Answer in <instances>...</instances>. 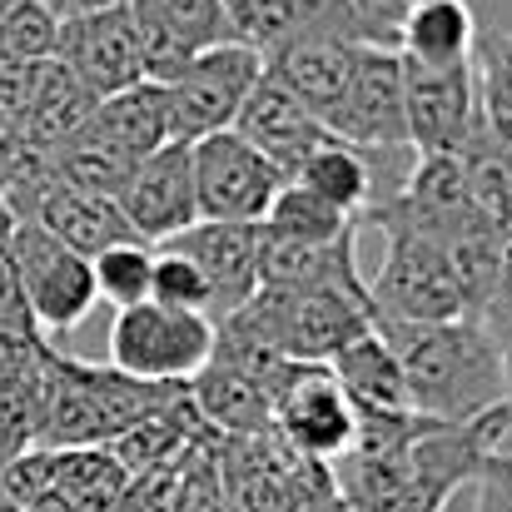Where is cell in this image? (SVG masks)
Instances as JSON below:
<instances>
[{
    "instance_id": "cell-1",
    "label": "cell",
    "mask_w": 512,
    "mask_h": 512,
    "mask_svg": "<svg viewBox=\"0 0 512 512\" xmlns=\"http://www.w3.org/2000/svg\"><path fill=\"white\" fill-rule=\"evenodd\" d=\"M403 368V388L428 423H473L508 403L503 348L478 319L448 324H373Z\"/></svg>"
},
{
    "instance_id": "cell-2",
    "label": "cell",
    "mask_w": 512,
    "mask_h": 512,
    "mask_svg": "<svg viewBox=\"0 0 512 512\" xmlns=\"http://www.w3.org/2000/svg\"><path fill=\"white\" fill-rule=\"evenodd\" d=\"M363 224L383 229L388 249H383V269L378 279L368 284V299H373V324H448V319H473L468 314V299L443 259V249L418 234L413 224H403L398 214L378 209L368 214ZM358 224V229H363Z\"/></svg>"
},
{
    "instance_id": "cell-3",
    "label": "cell",
    "mask_w": 512,
    "mask_h": 512,
    "mask_svg": "<svg viewBox=\"0 0 512 512\" xmlns=\"http://www.w3.org/2000/svg\"><path fill=\"white\" fill-rule=\"evenodd\" d=\"M234 319H244L279 358L329 363L343 343L373 329V299L343 289H259Z\"/></svg>"
},
{
    "instance_id": "cell-4",
    "label": "cell",
    "mask_w": 512,
    "mask_h": 512,
    "mask_svg": "<svg viewBox=\"0 0 512 512\" xmlns=\"http://www.w3.org/2000/svg\"><path fill=\"white\" fill-rule=\"evenodd\" d=\"M214 358V319L165 309L155 299L135 309H115L110 324V368L140 383L184 388Z\"/></svg>"
},
{
    "instance_id": "cell-5",
    "label": "cell",
    "mask_w": 512,
    "mask_h": 512,
    "mask_svg": "<svg viewBox=\"0 0 512 512\" xmlns=\"http://www.w3.org/2000/svg\"><path fill=\"white\" fill-rule=\"evenodd\" d=\"M5 254H10V264H15L30 329H35L40 339L75 329V324L95 309L90 259H80L75 249H65V244H60L55 234H45L35 219H10Z\"/></svg>"
},
{
    "instance_id": "cell-6",
    "label": "cell",
    "mask_w": 512,
    "mask_h": 512,
    "mask_svg": "<svg viewBox=\"0 0 512 512\" xmlns=\"http://www.w3.org/2000/svg\"><path fill=\"white\" fill-rule=\"evenodd\" d=\"M269 433L309 463H339L358 418L329 363H284L269 383Z\"/></svg>"
},
{
    "instance_id": "cell-7",
    "label": "cell",
    "mask_w": 512,
    "mask_h": 512,
    "mask_svg": "<svg viewBox=\"0 0 512 512\" xmlns=\"http://www.w3.org/2000/svg\"><path fill=\"white\" fill-rule=\"evenodd\" d=\"M358 30L343 10V0H329L324 15L294 35L279 55L264 60V70L334 135L339 125V110H343V95H348V80H353V60H358Z\"/></svg>"
},
{
    "instance_id": "cell-8",
    "label": "cell",
    "mask_w": 512,
    "mask_h": 512,
    "mask_svg": "<svg viewBox=\"0 0 512 512\" xmlns=\"http://www.w3.org/2000/svg\"><path fill=\"white\" fill-rule=\"evenodd\" d=\"M264 60L244 45H209L199 50L165 90V115H170V140L174 145H194L204 135H219L234 125L239 105L249 100V90L259 85Z\"/></svg>"
},
{
    "instance_id": "cell-9",
    "label": "cell",
    "mask_w": 512,
    "mask_h": 512,
    "mask_svg": "<svg viewBox=\"0 0 512 512\" xmlns=\"http://www.w3.org/2000/svg\"><path fill=\"white\" fill-rule=\"evenodd\" d=\"M189 160H194V204L199 219L209 224H259L274 194L284 189V174L234 130L194 140Z\"/></svg>"
},
{
    "instance_id": "cell-10",
    "label": "cell",
    "mask_w": 512,
    "mask_h": 512,
    "mask_svg": "<svg viewBox=\"0 0 512 512\" xmlns=\"http://www.w3.org/2000/svg\"><path fill=\"white\" fill-rule=\"evenodd\" d=\"M55 60H60L65 70H75L80 85H85L95 100L140 85V80H145V65H140V35H135L130 5L120 0V5H110V10H100V15L60 20Z\"/></svg>"
},
{
    "instance_id": "cell-11",
    "label": "cell",
    "mask_w": 512,
    "mask_h": 512,
    "mask_svg": "<svg viewBox=\"0 0 512 512\" xmlns=\"http://www.w3.org/2000/svg\"><path fill=\"white\" fill-rule=\"evenodd\" d=\"M473 120H478L473 65L423 70L403 60V125H408L413 155H458Z\"/></svg>"
},
{
    "instance_id": "cell-12",
    "label": "cell",
    "mask_w": 512,
    "mask_h": 512,
    "mask_svg": "<svg viewBox=\"0 0 512 512\" xmlns=\"http://www.w3.org/2000/svg\"><path fill=\"white\" fill-rule=\"evenodd\" d=\"M120 214L130 224L135 239L145 244H165L174 234H184L189 224H199V204H194V160L189 145H160L155 155H145L130 184L120 189Z\"/></svg>"
},
{
    "instance_id": "cell-13",
    "label": "cell",
    "mask_w": 512,
    "mask_h": 512,
    "mask_svg": "<svg viewBox=\"0 0 512 512\" xmlns=\"http://www.w3.org/2000/svg\"><path fill=\"white\" fill-rule=\"evenodd\" d=\"M334 140H348L358 150H403L408 145V125H403V60H398V50L358 45Z\"/></svg>"
},
{
    "instance_id": "cell-14",
    "label": "cell",
    "mask_w": 512,
    "mask_h": 512,
    "mask_svg": "<svg viewBox=\"0 0 512 512\" xmlns=\"http://www.w3.org/2000/svg\"><path fill=\"white\" fill-rule=\"evenodd\" d=\"M155 249H179L209 284V319H229L259 294V224H189Z\"/></svg>"
},
{
    "instance_id": "cell-15",
    "label": "cell",
    "mask_w": 512,
    "mask_h": 512,
    "mask_svg": "<svg viewBox=\"0 0 512 512\" xmlns=\"http://www.w3.org/2000/svg\"><path fill=\"white\" fill-rule=\"evenodd\" d=\"M229 130H234L244 145H254L284 179H294V170L329 140V130H324L269 70L259 75V85L249 90V100L239 105V115H234Z\"/></svg>"
},
{
    "instance_id": "cell-16",
    "label": "cell",
    "mask_w": 512,
    "mask_h": 512,
    "mask_svg": "<svg viewBox=\"0 0 512 512\" xmlns=\"http://www.w3.org/2000/svg\"><path fill=\"white\" fill-rule=\"evenodd\" d=\"M329 373L339 378L343 398L353 403L358 428H383V423H408L418 418L403 388V368L393 358V348L383 343L378 329L358 334L353 343H343L339 353L329 358Z\"/></svg>"
},
{
    "instance_id": "cell-17",
    "label": "cell",
    "mask_w": 512,
    "mask_h": 512,
    "mask_svg": "<svg viewBox=\"0 0 512 512\" xmlns=\"http://www.w3.org/2000/svg\"><path fill=\"white\" fill-rule=\"evenodd\" d=\"M199 423L219 438H259L269 433V388L254 373H239L219 358H209L189 383H184Z\"/></svg>"
},
{
    "instance_id": "cell-18",
    "label": "cell",
    "mask_w": 512,
    "mask_h": 512,
    "mask_svg": "<svg viewBox=\"0 0 512 512\" xmlns=\"http://www.w3.org/2000/svg\"><path fill=\"white\" fill-rule=\"evenodd\" d=\"M95 95L80 85V75L75 70H65L60 60H45V65H35V85H30V110H25V125H20V135L30 140V145H40V150H60V145H70L85 125H90V115H95Z\"/></svg>"
},
{
    "instance_id": "cell-19",
    "label": "cell",
    "mask_w": 512,
    "mask_h": 512,
    "mask_svg": "<svg viewBox=\"0 0 512 512\" xmlns=\"http://www.w3.org/2000/svg\"><path fill=\"white\" fill-rule=\"evenodd\" d=\"M473 50H478V25H473V10L463 0L413 5L403 20V35H398V55L408 65H423V70L473 65Z\"/></svg>"
},
{
    "instance_id": "cell-20",
    "label": "cell",
    "mask_w": 512,
    "mask_h": 512,
    "mask_svg": "<svg viewBox=\"0 0 512 512\" xmlns=\"http://www.w3.org/2000/svg\"><path fill=\"white\" fill-rule=\"evenodd\" d=\"M35 224H40L45 234H55L65 249H75L80 259H95L100 249H110V244H120V239H135L115 199L80 194V189H70V184H60V179H55V189L40 199Z\"/></svg>"
},
{
    "instance_id": "cell-21",
    "label": "cell",
    "mask_w": 512,
    "mask_h": 512,
    "mask_svg": "<svg viewBox=\"0 0 512 512\" xmlns=\"http://www.w3.org/2000/svg\"><path fill=\"white\" fill-rule=\"evenodd\" d=\"M90 135H100L105 145H115L130 160L155 155L160 145H170V115H165V90L155 80H140L120 95H105L85 125Z\"/></svg>"
},
{
    "instance_id": "cell-22",
    "label": "cell",
    "mask_w": 512,
    "mask_h": 512,
    "mask_svg": "<svg viewBox=\"0 0 512 512\" xmlns=\"http://www.w3.org/2000/svg\"><path fill=\"white\" fill-rule=\"evenodd\" d=\"M219 5H224V40L269 60L294 35H304L329 0H219Z\"/></svg>"
},
{
    "instance_id": "cell-23",
    "label": "cell",
    "mask_w": 512,
    "mask_h": 512,
    "mask_svg": "<svg viewBox=\"0 0 512 512\" xmlns=\"http://www.w3.org/2000/svg\"><path fill=\"white\" fill-rule=\"evenodd\" d=\"M458 160H463V174H468V189H473L478 214L498 234H512V145H503L483 120H473Z\"/></svg>"
},
{
    "instance_id": "cell-24",
    "label": "cell",
    "mask_w": 512,
    "mask_h": 512,
    "mask_svg": "<svg viewBox=\"0 0 512 512\" xmlns=\"http://www.w3.org/2000/svg\"><path fill=\"white\" fill-rule=\"evenodd\" d=\"M259 229L274 234V239H289V244H343V239H358V224L348 214L329 209L324 199H314L294 179H284V189L274 194V204L259 219Z\"/></svg>"
},
{
    "instance_id": "cell-25",
    "label": "cell",
    "mask_w": 512,
    "mask_h": 512,
    "mask_svg": "<svg viewBox=\"0 0 512 512\" xmlns=\"http://www.w3.org/2000/svg\"><path fill=\"white\" fill-rule=\"evenodd\" d=\"M135 165L140 160L120 155L115 145H105L90 130H80L70 145L55 150V179L70 184V189H80V194H95V199H120V189L130 184Z\"/></svg>"
},
{
    "instance_id": "cell-26",
    "label": "cell",
    "mask_w": 512,
    "mask_h": 512,
    "mask_svg": "<svg viewBox=\"0 0 512 512\" xmlns=\"http://www.w3.org/2000/svg\"><path fill=\"white\" fill-rule=\"evenodd\" d=\"M473 85H478V120L512 145V30H493L473 50Z\"/></svg>"
},
{
    "instance_id": "cell-27",
    "label": "cell",
    "mask_w": 512,
    "mask_h": 512,
    "mask_svg": "<svg viewBox=\"0 0 512 512\" xmlns=\"http://www.w3.org/2000/svg\"><path fill=\"white\" fill-rule=\"evenodd\" d=\"M95 274V299L115 304V309H135L150 299V279H155V244L145 239H120L110 249H100L90 259Z\"/></svg>"
},
{
    "instance_id": "cell-28",
    "label": "cell",
    "mask_w": 512,
    "mask_h": 512,
    "mask_svg": "<svg viewBox=\"0 0 512 512\" xmlns=\"http://www.w3.org/2000/svg\"><path fill=\"white\" fill-rule=\"evenodd\" d=\"M55 40H60V20L35 0H15L0 15V60L5 65H45V60H55Z\"/></svg>"
},
{
    "instance_id": "cell-29",
    "label": "cell",
    "mask_w": 512,
    "mask_h": 512,
    "mask_svg": "<svg viewBox=\"0 0 512 512\" xmlns=\"http://www.w3.org/2000/svg\"><path fill=\"white\" fill-rule=\"evenodd\" d=\"M130 10H140L145 20L170 30L189 50L224 45V5L219 0H130Z\"/></svg>"
},
{
    "instance_id": "cell-30",
    "label": "cell",
    "mask_w": 512,
    "mask_h": 512,
    "mask_svg": "<svg viewBox=\"0 0 512 512\" xmlns=\"http://www.w3.org/2000/svg\"><path fill=\"white\" fill-rule=\"evenodd\" d=\"M150 299L165 304V309H184V314H204L209 319V284H204V274L179 249H155Z\"/></svg>"
},
{
    "instance_id": "cell-31",
    "label": "cell",
    "mask_w": 512,
    "mask_h": 512,
    "mask_svg": "<svg viewBox=\"0 0 512 512\" xmlns=\"http://www.w3.org/2000/svg\"><path fill=\"white\" fill-rule=\"evenodd\" d=\"M478 324L508 353L512 348V234L503 239V264H498V279H493V289H488V299L478 309Z\"/></svg>"
},
{
    "instance_id": "cell-32",
    "label": "cell",
    "mask_w": 512,
    "mask_h": 512,
    "mask_svg": "<svg viewBox=\"0 0 512 512\" xmlns=\"http://www.w3.org/2000/svg\"><path fill=\"white\" fill-rule=\"evenodd\" d=\"M473 512H512V448H498L473 473Z\"/></svg>"
},
{
    "instance_id": "cell-33",
    "label": "cell",
    "mask_w": 512,
    "mask_h": 512,
    "mask_svg": "<svg viewBox=\"0 0 512 512\" xmlns=\"http://www.w3.org/2000/svg\"><path fill=\"white\" fill-rule=\"evenodd\" d=\"M35 5H45L55 20H85V15H100V10H110L120 0H35Z\"/></svg>"
},
{
    "instance_id": "cell-34",
    "label": "cell",
    "mask_w": 512,
    "mask_h": 512,
    "mask_svg": "<svg viewBox=\"0 0 512 512\" xmlns=\"http://www.w3.org/2000/svg\"><path fill=\"white\" fill-rule=\"evenodd\" d=\"M443 512H473V483H468L463 493H453V498H448V508H443Z\"/></svg>"
},
{
    "instance_id": "cell-35",
    "label": "cell",
    "mask_w": 512,
    "mask_h": 512,
    "mask_svg": "<svg viewBox=\"0 0 512 512\" xmlns=\"http://www.w3.org/2000/svg\"><path fill=\"white\" fill-rule=\"evenodd\" d=\"M503 363H508V408H512V348L503 353Z\"/></svg>"
},
{
    "instance_id": "cell-36",
    "label": "cell",
    "mask_w": 512,
    "mask_h": 512,
    "mask_svg": "<svg viewBox=\"0 0 512 512\" xmlns=\"http://www.w3.org/2000/svg\"><path fill=\"white\" fill-rule=\"evenodd\" d=\"M0 512H25V508H20V503H5V498H0Z\"/></svg>"
},
{
    "instance_id": "cell-37",
    "label": "cell",
    "mask_w": 512,
    "mask_h": 512,
    "mask_svg": "<svg viewBox=\"0 0 512 512\" xmlns=\"http://www.w3.org/2000/svg\"><path fill=\"white\" fill-rule=\"evenodd\" d=\"M403 5H408V10H413V5H428V0H403Z\"/></svg>"
},
{
    "instance_id": "cell-38",
    "label": "cell",
    "mask_w": 512,
    "mask_h": 512,
    "mask_svg": "<svg viewBox=\"0 0 512 512\" xmlns=\"http://www.w3.org/2000/svg\"><path fill=\"white\" fill-rule=\"evenodd\" d=\"M10 5H15V0H0V15H5V10H10Z\"/></svg>"
},
{
    "instance_id": "cell-39",
    "label": "cell",
    "mask_w": 512,
    "mask_h": 512,
    "mask_svg": "<svg viewBox=\"0 0 512 512\" xmlns=\"http://www.w3.org/2000/svg\"><path fill=\"white\" fill-rule=\"evenodd\" d=\"M0 473H5V458H0Z\"/></svg>"
},
{
    "instance_id": "cell-40",
    "label": "cell",
    "mask_w": 512,
    "mask_h": 512,
    "mask_svg": "<svg viewBox=\"0 0 512 512\" xmlns=\"http://www.w3.org/2000/svg\"><path fill=\"white\" fill-rule=\"evenodd\" d=\"M0 209H5V204H0Z\"/></svg>"
}]
</instances>
